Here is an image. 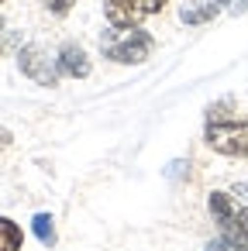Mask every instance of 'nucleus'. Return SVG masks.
<instances>
[{"label": "nucleus", "instance_id": "3", "mask_svg": "<svg viewBox=\"0 0 248 251\" xmlns=\"http://www.w3.org/2000/svg\"><path fill=\"white\" fill-rule=\"evenodd\" d=\"M207 145L220 155H231V158H248V124L245 121H231L217 110H207Z\"/></svg>", "mask_w": 248, "mask_h": 251}, {"label": "nucleus", "instance_id": "4", "mask_svg": "<svg viewBox=\"0 0 248 251\" xmlns=\"http://www.w3.org/2000/svg\"><path fill=\"white\" fill-rule=\"evenodd\" d=\"M18 69H21L28 79H35L38 86H55V83H59V66L49 62V55H45L42 45H25V49L18 52Z\"/></svg>", "mask_w": 248, "mask_h": 251}, {"label": "nucleus", "instance_id": "15", "mask_svg": "<svg viewBox=\"0 0 248 251\" xmlns=\"http://www.w3.org/2000/svg\"><path fill=\"white\" fill-rule=\"evenodd\" d=\"M0 4H4V0H0Z\"/></svg>", "mask_w": 248, "mask_h": 251}, {"label": "nucleus", "instance_id": "11", "mask_svg": "<svg viewBox=\"0 0 248 251\" xmlns=\"http://www.w3.org/2000/svg\"><path fill=\"white\" fill-rule=\"evenodd\" d=\"M135 4H138V11L148 18V14H155V11H162V7H165V0H135Z\"/></svg>", "mask_w": 248, "mask_h": 251}, {"label": "nucleus", "instance_id": "1", "mask_svg": "<svg viewBox=\"0 0 248 251\" xmlns=\"http://www.w3.org/2000/svg\"><path fill=\"white\" fill-rule=\"evenodd\" d=\"M152 49H155V38L145 31V28H138V25H128V28H107L104 35H100V52H104V59H110V62H121V66H141L148 55H152Z\"/></svg>", "mask_w": 248, "mask_h": 251}, {"label": "nucleus", "instance_id": "2", "mask_svg": "<svg viewBox=\"0 0 248 251\" xmlns=\"http://www.w3.org/2000/svg\"><path fill=\"white\" fill-rule=\"evenodd\" d=\"M207 210H210V217L217 220L220 241H227L234 251H248V210L238 206L227 193H210Z\"/></svg>", "mask_w": 248, "mask_h": 251}, {"label": "nucleus", "instance_id": "13", "mask_svg": "<svg viewBox=\"0 0 248 251\" xmlns=\"http://www.w3.org/2000/svg\"><path fill=\"white\" fill-rule=\"evenodd\" d=\"M231 193H234V196H241V200H245V203H248V182H238V186H234V189H231Z\"/></svg>", "mask_w": 248, "mask_h": 251}, {"label": "nucleus", "instance_id": "14", "mask_svg": "<svg viewBox=\"0 0 248 251\" xmlns=\"http://www.w3.org/2000/svg\"><path fill=\"white\" fill-rule=\"evenodd\" d=\"M0 49H4V21H0Z\"/></svg>", "mask_w": 248, "mask_h": 251}, {"label": "nucleus", "instance_id": "5", "mask_svg": "<svg viewBox=\"0 0 248 251\" xmlns=\"http://www.w3.org/2000/svg\"><path fill=\"white\" fill-rule=\"evenodd\" d=\"M55 66H59L62 76H73V79H86L90 76V59H86V52L80 45H62Z\"/></svg>", "mask_w": 248, "mask_h": 251}, {"label": "nucleus", "instance_id": "6", "mask_svg": "<svg viewBox=\"0 0 248 251\" xmlns=\"http://www.w3.org/2000/svg\"><path fill=\"white\" fill-rule=\"evenodd\" d=\"M104 18L114 28H128V25H138L145 14L138 11L135 0H104Z\"/></svg>", "mask_w": 248, "mask_h": 251}, {"label": "nucleus", "instance_id": "9", "mask_svg": "<svg viewBox=\"0 0 248 251\" xmlns=\"http://www.w3.org/2000/svg\"><path fill=\"white\" fill-rule=\"evenodd\" d=\"M31 230H35V237H38L42 244H55V227H52V217H49V213H35Z\"/></svg>", "mask_w": 248, "mask_h": 251}, {"label": "nucleus", "instance_id": "8", "mask_svg": "<svg viewBox=\"0 0 248 251\" xmlns=\"http://www.w3.org/2000/svg\"><path fill=\"white\" fill-rule=\"evenodd\" d=\"M21 227L11 220V217H0V251H21Z\"/></svg>", "mask_w": 248, "mask_h": 251}, {"label": "nucleus", "instance_id": "10", "mask_svg": "<svg viewBox=\"0 0 248 251\" xmlns=\"http://www.w3.org/2000/svg\"><path fill=\"white\" fill-rule=\"evenodd\" d=\"M42 4H45L52 14H59V18H62V14H69V11H73L76 0H42Z\"/></svg>", "mask_w": 248, "mask_h": 251}, {"label": "nucleus", "instance_id": "12", "mask_svg": "<svg viewBox=\"0 0 248 251\" xmlns=\"http://www.w3.org/2000/svg\"><path fill=\"white\" fill-rule=\"evenodd\" d=\"M203 251H234V248H231L227 241H210V244H207Z\"/></svg>", "mask_w": 248, "mask_h": 251}, {"label": "nucleus", "instance_id": "7", "mask_svg": "<svg viewBox=\"0 0 248 251\" xmlns=\"http://www.w3.org/2000/svg\"><path fill=\"white\" fill-rule=\"evenodd\" d=\"M224 4H231V0H203V4H196V7H186L179 14V21L183 25H207V21H214L224 11Z\"/></svg>", "mask_w": 248, "mask_h": 251}]
</instances>
